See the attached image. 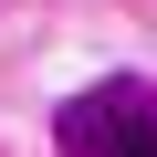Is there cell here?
<instances>
[{
  "label": "cell",
  "instance_id": "1",
  "mask_svg": "<svg viewBox=\"0 0 157 157\" xmlns=\"http://www.w3.org/2000/svg\"><path fill=\"white\" fill-rule=\"evenodd\" d=\"M63 147L73 157H157V94L147 84H84L63 105Z\"/></svg>",
  "mask_w": 157,
  "mask_h": 157
}]
</instances>
